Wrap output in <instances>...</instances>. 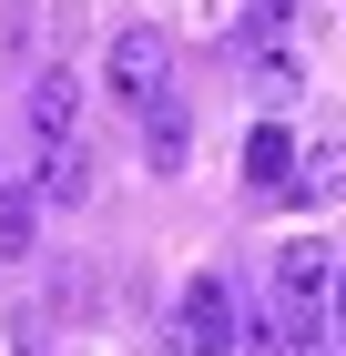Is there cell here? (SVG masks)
Returning <instances> with one entry per match:
<instances>
[{"label": "cell", "instance_id": "1", "mask_svg": "<svg viewBox=\"0 0 346 356\" xmlns=\"http://www.w3.org/2000/svg\"><path fill=\"white\" fill-rule=\"evenodd\" d=\"M244 346V305L224 275H194L173 296V326H163V356H235Z\"/></svg>", "mask_w": 346, "mask_h": 356}, {"label": "cell", "instance_id": "2", "mask_svg": "<svg viewBox=\"0 0 346 356\" xmlns=\"http://www.w3.org/2000/svg\"><path fill=\"white\" fill-rule=\"evenodd\" d=\"M102 82H112V102H133V112H153L163 92H173V41H163L153 21H133V31H112V51H102Z\"/></svg>", "mask_w": 346, "mask_h": 356}, {"label": "cell", "instance_id": "3", "mask_svg": "<svg viewBox=\"0 0 346 356\" xmlns=\"http://www.w3.org/2000/svg\"><path fill=\"white\" fill-rule=\"evenodd\" d=\"M326 296H336V245L326 234H295V245H275V316H295V326H316Z\"/></svg>", "mask_w": 346, "mask_h": 356}, {"label": "cell", "instance_id": "4", "mask_svg": "<svg viewBox=\"0 0 346 356\" xmlns=\"http://www.w3.org/2000/svg\"><path fill=\"white\" fill-rule=\"evenodd\" d=\"M244 82H255V102L285 112L295 92H306V51H295V21L285 31H244Z\"/></svg>", "mask_w": 346, "mask_h": 356}, {"label": "cell", "instance_id": "5", "mask_svg": "<svg viewBox=\"0 0 346 356\" xmlns=\"http://www.w3.org/2000/svg\"><path fill=\"white\" fill-rule=\"evenodd\" d=\"M21 112H31V133H41V143H72V133H81V82L52 61V72H31Z\"/></svg>", "mask_w": 346, "mask_h": 356}, {"label": "cell", "instance_id": "6", "mask_svg": "<svg viewBox=\"0 0 346 356\" xmlns=\"http://www.w3.org/2000/svg\"><path fill=\"white\" fill-rule=\"evenodd\" d=\"M285 193H295V204H346V122L295 153V184H285Z\"/></svg>", "mask_w": 346, "mask_h": 356}, {"label": "cell", "instance_id": "7", "mask_svg": "<svg viewBox=\"0 0 346 356\" xmlns=\"http://www.w3.org/2000/svg\"><path fill=\"white\" fill-rule=\"evenodd\" d=\"M31 193L41 204H92V143H41V173H31Z\"/></svg>", "mask_w": 346, "mask_h": 356}, {"label": "cell", "instance_id": "8", "mask_svg": "<svg viewBox=\"0 0 346 356\" xmlns=\"http://www.w3.org/2000/svg\"><path fill=\"white\" fill-rule=\"evenodd\" d=\"M184 153H194V122H184V102L163 92V102L143 112V163H153V173H184Z\"/></svg>", "mask_w": 346, "mask_h": 356}, {"label": "cell", "instance_id": "9", "mask_svg": "<svg viewBox=\"0 0 346 356\" xmlns=\"http://www.w3.org/2000/svg\"><path fill=\"white\" fill-rule=\"evenodd\" d=\"M244 184H255V193H285V184H295V133H285V122H255V143H244Z\"/></svg>", "mask_w": 346, "mask_h": 356}, {"label": "cell", "instance_id": "10", "mask_svg": "<svg viewBox=\"0 0 346 356\" xmlns=\"http://www.w3.org/2000/svg\"><path fill=\"white\" fill-rule=\"evenodd\" d=\"M31 234H41V193H31V184H0V254L21 265Z\"/></svg>", "mask_w": 346, "mask_h": 356}, {"label": "cell", "instance_id": "11", "mask_svg": "<svg viewBox=\"0 0 346 356\" xmlns=\"http://www.w3.org/2000/svg\"><path fill=\"white\" fill-rule=\"evenodd\" d=\"M326 336L346 346V265H336V296H326Z\"/></svg>", "mask_w": 346, "mask_h": 356}]
</instances>
